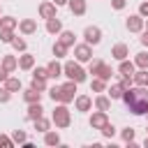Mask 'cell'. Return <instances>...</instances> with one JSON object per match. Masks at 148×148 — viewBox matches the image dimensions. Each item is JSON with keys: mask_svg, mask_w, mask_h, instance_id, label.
Here are the masks:
<instances>
[{"mask_svg": "<svg viewBox=\"0 0 148 148\" xmlns=\"http://www.w3.org/2000/svg\"><path fill=\"white\" fill-rule=\"evenodd\" d=\"M51 123H53L58 130H65V127H69V123H72V116H69V109H67V104L58 102V106H56V109H53V113H51Z\"/></svg>", "mask_w": 148, "mask_h": 148, "instance_id": "obj_1", "label": "cell"}, {"mask_svg": "<svg viewBox=\"0 0 148 148\" xmlns=\"http://www.w3.org/2000/svg\"><path fill=\"white\" fill-rule=\"evenodd\" d=\"M62 74L69 79V81H76V83H83L86 81V69L81 67V62L76 60H67L62 65Z\"/></svg>", "mask_w": 148, "mask_h": 148, "instance_id": "obj_2", "label": "cell"}, {"mask_svg": "<svg viewBox=\"0 0 148 148\" xmlns=\"http://www.w3.org/2000/svg\"><path fill=\"white\" fill-rule=\"evenodd\" d=\"M76 81H69L67 79V83H62L60 86V102L62 104H69V102H74V97H76Z\"/></svg>", "mask_w": 148, "mask_h": 148, "instance_id": "obj_3", "label": "cell"}, {"mask_svg": "<svg viewBox=\"0 0 148 148\" xmlns=\"http://www.w3.org/2000/svg\"><path fill=\"white\" fill-rule=\"evenodd\" d=\"M74 58L76 62H90L92 60V46L90 44H74Z\"/></svg>", "mask_w": 148, "mask_h": 148, "instance_id": "obj_4", "label": "cell"}, {"mask_svg": "<svg viewBox=\"0 0 148 148\" xmlns=\"http://www.w3.org/2000/svg\"><path fill=\"white\" fill-rule=\"evenodd\" d=\"M83 39H86V44L97 46V44L102 42V30H99L97 25H88V28L83 30Z\"/></svg>", "mask_w": 148, "mask_h": 148, "instance_id": "obj_5", "label": "cell"}, {"mask_svg": "<svg viewBox=\"0 0 148 148\" xmlns=\"http://www.w3.org/2000/svg\"><path fill=\"white\" fill-rule=\"evenodd\" d=\"M134 116H146L148 113V97H134V102L127 106Z\"/></svg>", "mask_w": 148, "mask_h": 148, "instance_id": "obj_6", "label": "cell"}, {"mask_svg": "<svg viewBox=\"0 0 148 148\" xmlns=\"http://www.w3.org/2000/svg\"><path fill=\"white\" fill-rule=\"evenodd\" d=\"M74 106H76V111H90L92 109V97L90 95H76L74 97Z\"/></svg>", "mask_w": 148, "mask_h": 148, "instance_id": "obj_7", "label": "cell"}, {"mask_svg": "<svg viewBox=\"0 0 148 148\" xmlns=\"http://www.w3.org/2000/svg\"><path fill=\"white\" fill-rule=\"evenodd\" d=\"M125 28H127L130 32H141V30H143V16H139V14L130 16V18L125 21Z\"/></svg>", "mask_w": 148, "mask_h": 148, "instance_id": "obj_8", "label": "cell"}, {"mask_svg": "<svg viewBox=\"0 0 148 148\" xmlns=\"http://www.w3.org/2000/svg\"><path fill=\"white\" fill-rule=\"evenodd\" d=\"M104 123H109L106 111H95V113L90 116V127H92V130H102V127H104Z\"/></svg>", "mask_w": 148, "mask_h": 148, "instance_id": "obj_9", "label": "cell"}, {"mask_svg": "<svg viewBox=\"0 0 148 148\" xmlns=\"http://www.w3.org/2000/svg\"><path fill=\"white\" fill-rule=\"evenodd\" d=\"M18 30H21V35H35L37 32V21L35 18H23V21H18Z\"/></svg>", "mask_w": 148, "mask_h": 148, "instance_id": "obj_10", "label": "cell"}, {"mask_svg": "<svg viewBox=\"0 0 148 148\" xmlns=\"http://www.w3.org/2000/svg\"><path fill=\"white\" fill-rule=\"evenodd\" d=\"M39 116H44V106H42V102H32V104H28V113H25V118L32 123V120H37Z\"/></svg>", "mask_w": 148, "mask_h": 148, "instance_id": "obj_11", "label": "cell"}, {"mask_svg": "<svg viewBox=\"0 0 148 148\" xmlns=\"http://www.w3.org/2000/svg\"><path fill=\"white\" fill-rule=\"evenodd\" d=\"M127 56H130V46H127V44H116V46L111 49V58H116L118 62L125 60Z\"/></svg>", "mask_w": 148, "mask_h": 148, "instance_id": "obj_12", "label": "cell"}, {"mask_svg": "<svg viewBox=\"0 0 148 148\" xmlns=\"http://www.w3.org/2000/svg\"><path fill=\"white\" fill-rule=\"evenodd\" d=\"M46 76H49V79H58V76H62V65L58 62V58L51 60V62L46 65Z\"/></svg>", "mask_w": 148, "mask_h": 148, "instance_id": "obj_13", "label": "cell"}, {"mask_svg": "<svg viewBox=\"0 0 148 148\" xmlns=\"http://www.w3.org/2000/svg\"><path fill=\"white\" fill-rule=\"evenodd\" d=\"M67 7L74 16H83L86 14V0H67Z\"/></svg>", "mask_w": 148, "mask_h": 148, "instance_id": "obj_14", "label": "cell"}, {"mask_svg": "<svg viewBox=\"0 0 148 148\" xmlns=\"http://www.w3.org/2000/svg\"><path fill=\"white\" fill-rule=\"evenodd\" d=\"M39 16H42V18H53V16H56V5H53L51 0L42 2V5H39Z\"/></svg>", "mask_w": 148, "mask_h": 148, "instance_id": "obj_15", "label": "cell"}, {"mask_svg": "<svg viewBox=\"0 0 148 148\" xmlns=\"http://www.w3.org/2000/svg\"><path fill=\"white\" fill-rule=\"evenodd\" d=\"M60 30H62V21H60L58 16L46 18V32H49V35H60Z\"/></svg>", "mask_w": 148, "mask_h": 148, "instance_id": "obj_16", "label": "cell"}, {"mask_svg": "<svg viewBox=\"0 0 148 148\" xmlns=\"http://www.w3.org/2000/svg\"><path fill=\"white\" fill-rule=\"evenodd\" d=\"M134 69H136V65H134V60H120V65H118V72H120V76H132L134 74Z\"/></svg>", "mask_w": 148, "mask_h": 148, "instance_id": "obj_17", "label": "cell"}, {"mask_svg": "<svg viewBox=\"0 0 148 148\" xmlns=\"http://www.w3.org/2000/svg\"><path fill=\"white\" fill-rule=\"evenodd\" d=\"M18 67H21V69H25V72H28V69H32V67H35V56H30V53H25V51H23V56H18Z\"/></svg>", "mask_w": 148, "mask_h": 148, "instance_id": "obj_18", "label": "cell"}, {"mask_svg": "<svg viewBox=\"0 0 148 148\" xmlns=\"http://www.w3.org/2000/svg\"><path fill=\"white\" fill-rule=\"evenodd\" d=\"M95 109L97 111H109L111 109V97L109 95H97L95 97Z\"/></svg>", "mask_w": 148, "mask_h": 148, "instance_id": "obj_19", "label": "cell"}, {"mask_svg": "<svg viewBox=\"0 0 148 148\" xmlns=\"http://www.w3.org/2000/svg\"><path fill=\"white\" fill-rule=\"evenodd\" d=\"M18 28V18L14 16H0V30H16Z\"/></svg>", "mask_w": 148, "mask_h": 148, "instance_id": "obj_20", "label": "cell"}, {"mask_svg": "<svg viewBox=\"0 0 148 148\" xmlns=\"http://www.w3.org/2000/svg\"><path fill=\"white\" fill-rule=\"evenodd\" d=\"M32 125H35V132H42V134L51 130V120H49V118H44V116H39L37 120H32Z\"/></svg>", "mask_w": 148, "mask_h": 148, "instance_id": "obj_21", "label": "cell"}, {"mask_svg": "<svg viewBox=\"0 0 148 148\" xmlns=\"http://www.w3.org/2000/svg\"><path fill=\"white\" fill-rule=\"evenodd\" d=\"M132 81H134V86H148V69H134V74H132Z\"/></svg>", "mask_w": 148, "mask_h": 148, "instance_id": "obj_22", "label": "cell"}, {"mask_svg": "<svg viewBox=\"0 0 148 148\" xmlns=\"http://www.w3.org/2000/svg\"><path fill=\"white\" fill-rule=\"evenodd\" d=\"M60 42L69 49V46H74V44H76V35H74L72 30H60Z\"/></svg>", "mask_w": 148, "mask_h": 148, "instance_id": "obj_23", "label": "cell"}, {"mask_svg": "<svg viewBox=\"0 0 148 148\" xmlns=\"http://www.w3.org/2000/svg\"><path fill=\"white\" fill-rule=\"evenodd\" d=\"M23 99H25L28 104H32V102H42V90H35V88H28V90L23 92Z\"/></svg>", "mask_w": 148, "mask_h": 148, "instance_id": "obj_24", "label": "cell"}, {"mask_svg": "<svg viewBox=\"0 0 148 148\" xmlns=\"http://www.w3.org/2000/svg\"><path fill=\"white\" fill-rule=\"evenodd\" d=\"M2 67H5L7 72H14V69L18 67V58H16V56H5V58H2Z\"/></svg>", "mask_w": 148, "mask_h": 148, "instance_id": "obj_25", "label": "cell"}, {"mask_svg": "<svg viewBox=\"0 0 148 148\" xmlns=\"http://www.w3.org/2000/svg\"><path fill=\"white\" fill-rule=\"evenodd\" d=\"M95 76H99V79H104V81H111V76H113V69H111V67H109L106 62H102Z\"/></svg>", "mask_w": 148, "mask_h": 148, "instance_id": "obj_26", "label": "cell"}, {"mask_svg": "<svg viewBox=\"0 0 148 148\" xmlns=\"http://www.w3.org/2000/svg\"><path fill=\"white\" fill-rule=\"evenodd\" d=\"M5 88H7L9 92H18V90H21V79H16V76H7Z\"/></svg>", "mask_w": 148, "mask_h": 148, "instance_id": "obj_27", "label": "cell"}, {"mask_svg": "<svg viewBox=\"0 0 148 148\" xmlns=\"http://www.w3.org/2000/svg\"><path fill=\"white\" fill-rule=\"evenodd\" d=\"M90 90H92V92H104V90H106V81L99 79V76H92V81H90Z\"/></svg>", "mask_w": 148, "mask_h": 148, "instance_id": "obj_28", "label": "cell"}, {"mask_svg": "<svg viewBox=\"0 0 148 148\" xmlns=\"http://www.w3.org/2000/svg\"><path fill=\"white\" fill-rule=\"evenodd\" d=\"M104 92H106L111 99H120V97H123V86H120V83H111L109 90H104Z\"/></svg>", "mask_w": 148, "mask_h": 148, "instance_id": "obj_29", "label": "cell"}, {"mask_svg": "<svg viewBox=\"0 0 148 148\" xmlns=\"http://www.w3.org/2000/svg\"><path fill=\"white\" fill-rule=\"evenodd\" d=\"M134 65H136L139 69H148V53H146V51H139V53L134 56Z\"/></svg>", "mask_w": 148, "mask_h": 148, "instance_id": "obj_30", "label": "cell"}, {"mask_svg": "<svg viewBox=\"0 0 148 148\" xmlns=\"http://www.w3.org/2000/svg\"><path fill=\"white\" fill-rule=\"evenodd\" d=\"M44 143H46V146H58V143H60V134H58V132H51V130L44 132Z\"/></svg>", "mask_w": 148, "mask_h": 148, "instance_id": "obj_31", "label": "cell"}, {"mask_svg": "<svg viewBox=\"0 0 148 148\" xmlns=\"http://www.w3.org/2000/svg\"><path fill=\"white\" fill-rule=\"evenodd\" d=\"M30 88H35V90H46V79L44 76H32V81H30Z\"/></svg>", "mask_w": 148, "mask_h": 148, "instance_id": "obj_32", "label": "cell"}, {"mask_svg": "<svg viewBox=\"0 0 148 148\" xmlns=\"http://www.w3.org/2000/svg\"><path fill=\"white\" fill-rule=\"evenodd\" d=\"M53 56H56V58H65V56H67V46H65L60 39L53 44Z\"/></svg>", "mask_w": 148, "mask_h": 148, "instance_id": "obj_33", "label": "cell"}, {"mask_svg": "<svg viewBox=\"0 0 148 148\" xmlns=\"http://www.w3.org/2000/svg\"><path fill=\"white\" fill-rule=\"evenodd\" d=\"M134 134H136V132H134V127H125V130L120 132V136H123V141H125V143H134Z\"/></svg>", "mask_w": 148, "mask_h": 148, "instance_id": "obj_34", "label": "cell"}, {"mask_svg": "<svg viewBox=\"0 0 148 148\" xmlns=\"http://www.w3.org/2000/svg\"><path fill=\"white\" fill-rule=\"evenodd\" d=\"M12 141L23 146V143L28 141V136H25V132H23V130H14V132H12Z\"/></svg>", "mask_w": 148, "mask_h": 148, "instance_id": "obj_35", "label": "cell"}, {"mask_svg": "<svg viewBox=\"0 0 148 148\" xmlns=\"http://www.w3.org/2000/svg\"><path fill=\"white\" fill-rule=\"evenodd\" d=\"M12 46H14V51H21V53L28 49V44H25L23 37H14V39H12Z\"/></svg>", "mask_w": 148, "mask_h": 148, "instance_id": "obj_36", "label": "cell"}, {"mask_svg": "<svg viewBox=\"0 0 148 148\" xmlns=\"http://www.w3.org/2000/svg\"><path fill=\"white\" fill-rule=\"evenodd\" d=\"M16 35H14V30H0V42H5V44H12V39H14Z\"/></svg>", "mask_w": 148, "mask_h": 148, "instance_id": "obj_37", "label": "cell"}, {"mask_svg": "<svg viewBox=\"0 0 148 148\" xmlns=\"http://www.w3.org/2000/svg\"><path fill=\"white\" fill-rule=\"evenodd\" d=\"M99 132H102V134H104V136H106V139H111V136H113V134H116V127H113V125H111V123H104V127H102V130H99Z\"/></svg>", "mask_w": 148, "mask_h": 148, "instance_id": "obj_38", "label": "cell"}, {"mask_svg": "<svg viewBox=\"0 0 148 148\" xmlns=\"http://www.w3.org/2000/svg\"><path fill=\"white\" fill-rule=\"evenodd\" d=\"M49 97H51L53 102H60V86H51V88H49Z\"/></svg>", "mask_w": 148, "mask_h": 148, "instance_id": "obj_39", "label": "cell"}, {"mask_svg": "<svg viewBox=\"0 0 148 148\" xmlns=\"http://www.w3.org/2000/svg\"><path fill=\"white\" fill-rule=\"evenodd\" d=\"M9 99H12V92H9V90L2 86V88H0V104H7Z\"/></svg>", "mask_w": 148, "mask_h": 148, "instance_id": "obj_40", "label": "cell"}, {"mask_svg": "<svg viewBox=\"0 0 148 148\" xmlns=\"http://www.w3.org/2000/svg\"><path fill=\"white\" fill-rule=\"evenodd\" d=\"M99 65H102V60H90V65H88V72L95 76V74H97V69H99Z\"/></svg>", "mask_w": 148, "mask_h": 148, "instance_id": "obj_41", "label": "cell"}, {"mask_svg": "<svg viewBox=\"0 0 148 148\" xmlns=\"http://www.w3.org/2000/svg\"><path fill=\"white\" fill-rule=\"evenodd\" d=\"M120 86H123V90H127V88H132V86H134V81H132V76H123V79H120Z\"/></svg>", "mask_w": 148, "mask_h": 148, "instance_id": "obj_42", "label": "cell"}, {"mask_svg": "<svg viewBox=\"0 0 148 148\" xmlns=\"http://www.w3.org/2000/svg\"><path fill=\"white\" fill-rule=\"evenodd\" d=\"M0 146H5V148H12V146H14L12 136H5V134H0Z\"/></svg>", "mask_w": 148, "mask_h": 148, "instance_id": "obj_43", "label": "cell"}, {"mask_svg": "<svg viewBox=\"0 0 148 148\" xmlns=\"http://www.w3.org/2000/svg\"><path fill=\"white\" fill-rule=\"evenodd\" d=\"M32 76H44V79H49V76H46V67H32Z\"/></svg>", "mask_w": 148, "mask_h": 148, "instance_id": "obj_44", "label": "cell"}, {"mask_svg": "<svg viewBox=\"0 0 148 148\" xmlns=\"http://www.w3.org/2000/svg\"><path fill=\"white\" fill-rule=\"evenodd\" d=\"M125 5H127V0H111V7H113V9H118V12H120V9H125Z\"/></svg>", "mask_w": 148, "mask_h": 148, "instance_id": "obj_45", "label": "cell"}, {"mask_svg": "<svg viewBox=\"0 0 148 148\" xmlns=\"http://www.w3.org/2000/svg\"><path fill=\"white\" fill-rule=\"evenodd\" d=\"M139 16H143V18H148V0L139 5Z\"/></svg>", "mask_w": 148, "mask_h": 148, "instance_id": "obj_46", "label": "cell"}, {"mask_svg": "<svg viewBox=\"0 0 148 148\" xmlns=\"http://www.w3.org/2000/svg\"><path fill=\"white\" fill-rule=\"evenodd\" d=\"M139 42H141L143 46H148V28H146V30H141V37H139Z\"/></svg>", "mask_w": 148, "mask_h": 148, "instance_id": "obj_47", "label": "cell"}, {"mask_svg": "<svg viewBox=\"0 0 148 148\" xmlns=\"http://www.w3.org/2000/svg\"><path fill=\"white\" fill-rule=\"evenodd\" d=\"M7 76H9V72H7V69L0 65V83H5V81H7Z\"/></svg>", "mask_w": 148, "mask_h": 148, "instance_id": "obj_48", "label": "cell"}, {"mask_svg": "<svg viewBox=\"0 0 148 148\" xmlns=\"http://www.w3.org/2000/svg\"><path fill=\"white\" fill-rule=\"evenodd\" d=\"M51 2H53L56 7H65V5H67V0H51Z\"/></svg>", "mask_w": 148, "mask_h": 148, "instance_id": "obj_49", "label": "cell"}, {"mask_svg": "<svg viewBox=\"0 0 148 148\" xmlns=\"http://www.w3.org/2000/svg\"><path fill=\"white\" fill-rule=\"evenodd\" d=\"M143 148H148V136H146V141H143Z\"/></svg>", "mask_w": 148, "mask_h": 148, "instance_id": "obj_50", "label": "cell"}, {"mask_svg": "<svg viewBox=\"0 0 148 148\" xmlns=\"http://www.w3.org/2000/svg\"><path fill=\"white\" fill-rule=\"evenodd\" d=\"M143 28H148V18H143Z\"/></svg>", "mask_w": 148, "mask_h": 148, "instance_id": "obj_51", "label": "cell"}, {"mask_svg": "<svg viewBox=\"0 0 148 148\" xmlns=\"http://www.w3.org/2000/svg\"><path fill=\"white\" fill-rule=\"evenodd\" d=\"M146 134H148V127H146Z\"/></svg>", "mask_w": 148, "mask_h": 148, "instance_id": "obj_52", "label": "cell"}, {"mask_svg": "<svg viewBox=\"0 0 148 148\" xmlns=\"http://www.w3.org/2000/svg\"><path fill=\"white\" fill-rule=\"evenodd\" d=\"M0 14H2V7H0Z\"/></svg>", "mask_w": 148, "mask_h": 148, "instance_id": "obj_53", "label": "cell"}]
</instances>
